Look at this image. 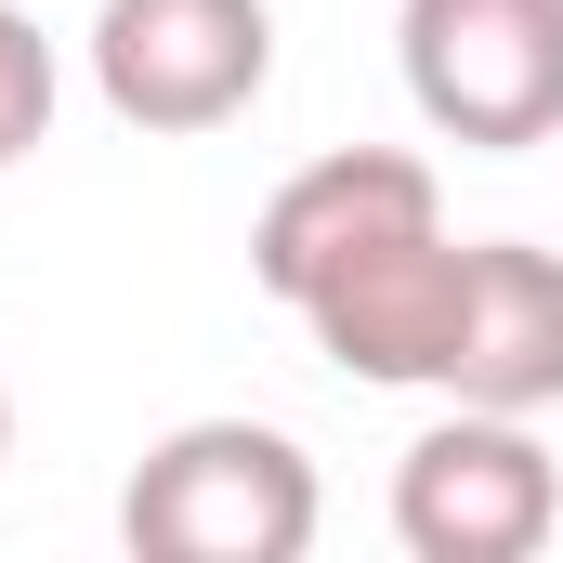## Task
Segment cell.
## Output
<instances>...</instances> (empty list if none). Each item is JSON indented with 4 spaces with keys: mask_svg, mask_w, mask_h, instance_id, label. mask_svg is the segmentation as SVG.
<instances>
[{
    "mask_svg": "<svg viewBox=\"0 0 563 563\" xmlns=\"http://www.w3.org/2000/svg\"><path fill=\"white\" fill-rule=\"evenodd\" d=\"M328 525V485L276 420H184L119 485V538L144 563H301Z\"/></svg>",
    "mask_w": 563,
    "mask_h": 563,
    "instance_id": "cell-1",
    "label": "cell"
},
{
    "mask_svg": "<svg viewBox=\"0 0 563 563\" xmlns=\"http://www.w3.org/2000/svg\"><path fill=\"white\" fill-rule=\"evenodd\" d=\"M394 53H407V106L445 144L525 157L563 132V0H407Z\"/></svg>",
    "mask_w": 563,
    "mask_h": 563,
    "instance_id": "cell-2",
    "label": "cell"
},
{
    "mask_svg": "<svg viewBox=\"0 0 563 563\" xmlns=\"http://www.w3.org/2000/svg\"><path fill=\"white\" fill-rule=\"evenodd\" d=\"M551 525H563V472L538 420H511V407H445L394 459V538L420 563H525L551 551Z\"/></svg>",
    "mask_w": 563,
    "mask_h": 563,
    "instance_id": "cell-3",
    "label": "cell"
},
{
    "mask_svg": "<svg viewBox=\"0 0 563 563\" xmlns=\"http://www.w3.org/2000/svg\"><path fill=\"white\" fill-rule=\"evenodd\" d=\"M276 79L263 0H92V92L132 132H223Z\"/></svg>",
    "mask_w": 563,
    "mask_h": 563,
    "instance_id": "cell-4",
    "label": "cell"
},
{
    "mask_svg": "<svg viewBox=\"0 0 563 563\" xmlns=\"http://www.w3.org/2000/svg\"><path fill=\"white\" fill-rule=\"evenodd\" d=\"M420 223H445V197H432L420 157H394V144H341V157L288 170L276 197H263V223H250V276L301 314L328 276H354L367 250H394V236H420Z\"/></svg>",
    "mask_w": 563,
    "mask_h": 563,
    "instance_id": "cell-5",
    "label": "cell"
},
{
    "mask_svg": "<svg viewBox=\"0 0 563 563\" xmlns=\"http://www.w3.org/2000/svg\"><path fill=\"white\" fill-rule=\"evenodd\" d=\"M459 288H472V250H459L445 223H420V236L367 250L354 276H328L314 301H301V328H314L328 367H354V380H380V394H445Z\"/></svg>",
    "mask_w": 563,
    "mask_h": 563,
    "instance_id": "cell-6",
    "label": "cell"
},
{
    "mask_svg": "<svg viewBox=\"0 0 563 563\" xmlns=\"http://www.w3.org/2000/svg\"><path fill=\"white\" fill-rule=\"evenodd\" d=\"M445 407H511V420L563 407V250L472 236L459 354H445Z\"/></svg>",
    "mask_w": 563,
    "mask_h": 563,
    "instance_id": "cell-7",
    "label": "cell"
},
{
    "mask_svg": "<svg viewBox=\"0 0 563 563\" xmlns=\"http://www.w3.org/2000/svg\"><path fill=\"white\" fill-rule=\"evenodd\" d=\"M53 92H66V66H53L40 13H13V0H0V170H13V157H40V132H53Z\"/></svg>",
    "mask_w": 563,
    "mask_h": 563,
    "instance_id": "cell-8",
    "label": "cell"
},
{
    "mask_svg": "<svg viewBox=\"0 0 563 563\" xmlns=\"http://www.w3.org/2000/svg\"><path fill=\"white\" fill-rule=\"evenodd\" d=\"M0 459H13V394H0Z\"/></svg>",
    "mask_w": 563,
    "mask_h": 563,
    "instance_id": "cell-9",
    "label": "cell"
}]
</instances>
